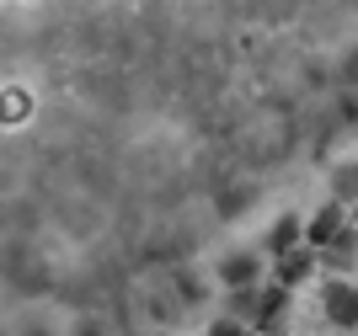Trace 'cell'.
I'll list each match as a JSON object with an SVG mask.
<instances>
[{"instance_id":"obj_1","label":"cell","mask_w":358,"mask_h":336,"mask_svg":"<svg viewBox=\"0 0 358 336\" xmlns=\"http://www.w3.org/2000/svg\"><path fill=\"white\" fill-rule=\"evenodd\" d=\"M236 309L241 315H252V326L257 331H268V336H278L289 326V288H278V283H273V288H241L236 293Z\"/></svg>"},{"instance_id":"obj_2","label":"cell","mask_w":358,"mask_h":336,"mask_svg":"<svg viewBox=\"0 0 358 336\" xmlns=\"http://www.w3.org/2000/svg\"><path fill=\"white\" fill-rule=\"evenodd\" d=\"M321 309H327V321L337 326V331H358V283L331 278L327 288H321Z\"/></svg>"},{"instance_id":"obj_3","label":"cell","mask_w":358,"mask_h":336,"mask_svg":"<svg viewBox=\"0 0 358 336\" xmlns=\"http://www.w3.org/2000/svg\"><path fill=\"white\" fill-rule=\"evenodd\" d=\"M343 230H348L343 203H327V208H321V214L310 219V230H305V246H310V251H327V246H331V240H337Z\"/></svg>"},{"instance_id":"obj_4","label":"cell","mask_w":358,"mask_h":336,"mask_svg":"<svg viewBox=\"0 0 358 336\" xmlns=\"http://www.w3.org/2000/svg\"><path fill=\"white\" fill-rule=\"evenodd\" d=\"M257 278H262V262H257L252 251H230V256L220 262V283H224V288H236V293L252 288Z\"/></svg>"},{"instance_id":"obj_5","label":"cell","mask_w":358,"mask_h":336,"mask_svg":"<svg viewBox=\"0 0 358 336\" xmlns=\"http://www.w3.org/2000/svg\"><path fill=\"white\" fill-rule=\"evenodd\" d=\"M310 272H315V251H289V256H278V288L294 293Z\"/></svg>"},{"instance_id":"obj_6","label":"cell","mask_w":358,"mask_h":336,"mask_svg":"<svg viewBox=\"0 0 358 336\" xmlns=\"http://www.w3.org/2000/svg\"><path fill=\"white\" fill-rule=\"evenodd\" d=\"M299 235H305V230H299V219H294V214H284V219L268 230V251H273V256H289V251H299Z\"/></svg>"},{"instance_id":"obj_7","label":"cell","mask_w":358,"mask_h":336,"mask_svg":"<svg viewBox=\"0 0 358 336\" xmlns=\"http://www.w3.org/2000/svg\"><path fill=\"white\" fill-rule=\"evenodd\" d=\"M331 203H358V161H343L331 171Z\"/></svg>"},{"instance_id":"obj_8","label":"cell","mask_w":358,"mask_h":336,"mask_svg":"<svg viewBox=\"0 0 358 336\" xmlns=\"http://www.w3.org/2000/svg\"><path fill=\"white\" fill-rule=\"evenodd\" d=\"M321 256H327V267H353L358 262V230H343Z\"/></svg>"},{"instance_id":"obj_9","label":"cell","mask_w":358,"mask_h":336,"mask_svg":"<svg viewBox=\"0 0 358 336\" xmlns=\"http://www.w3.org/2000/svg\"><path fill=\"white\" fill-rule=\"evenodd\" d=\"M337 80L358 91V48H348V54H343V64H337Z\"/></svg>"},{"instance_id":"obj_10","label":"cell","mask_w":358,"mask_h":336,"mask_svg":"<svg viewBox=\"0 0 358 336\" xmlns=\"http://www.w3.org/2000/svg\"><path fill=\"white\" fill-rule=\"evenodd\" d=\"M214 336H246V331H241V321H220V326H214Z\"/></svg>"}]
</instances>
